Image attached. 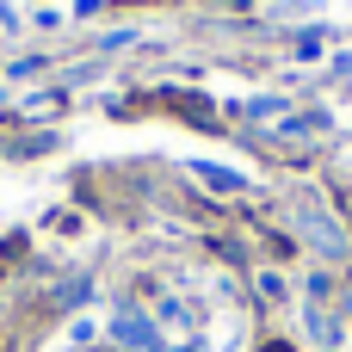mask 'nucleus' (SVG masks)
Returning <instances> with one entry per match:
<instances>
[{
	"label": "nucleus",
	"instance_id": "nucleus-1",
	"mask_svg": "<svg viewBox=\"0 0 352 352\" xmlns=\"http://www.w3.org/2000/svg\"><path fill=\"white\" fill-rule=\"evenodd\" d=\"M291 223H297V241H303V248H316L322 260H346V254H352L346 229L328 217V204H322L316 192H297V198H291Z\"/></svg>",
	"mask_w": 352,
	"mask_h": 352
},
{
	"label": "nucleus",
	"instance_id": "nucleus-2",
	"mask_svg": "<svg viewBox=\"0 0 352 352\" xmlns=\"http://www.w3.org/2000/svg\"><path fill=\"white\" fill-rule=\"evenodd\" d=\"M111 340L124 352H161V328H155V316H142V309H118V316H111Z\"/></svg>",
	"mask_w": 352,
	"mask_h": 352
},
{
	"label": "nucleus",
	"instance_id": "nucleus-3",
	"mask_svg": "<svg viewBox=\"0 0 352 352\" xmlns=\"http://www.w3.org/2000/svg\"><path fill=\"white\" fill-rule=\"evenodd\" d=\"M303 328H309V340H316V346H328V352L340 346V322H334L322 303H309V309H303Z\"/></svg>",
	"mask_w": 352,
	"mask_h": 352
},
{
	"label": "nucleus",
	"instance_id": "nucleus-4",
	"mask_svg": "<svg viewBox=\"0 0 352 352\" xmlns=\"http://www.w3.org/2000/svg\"><path fill=\"white\" fill-rule=\"evenodd\" d=\"M192 173H198V179H204V186H217V192H241V186H248V179H241V173H229V167H217V161H198V167H192Z\"/></svg>",
	"mask_w": 352,
	"mask_h": 352
},
{
	"label": "nucleus",
	"instance_id": "nucleus-5",
	"mask_svg": "<svg viewBox=\"0 0 352 352\" xmlns=\"http://www.w3.org/2000/svg\"><path fill=\"white\" fill-rule=\"evenodd\" d=\"M346 316H352V285H346Z\"/></svg>",
	"mask_w": 352,
	"mask_h": 352
}]
</instances>
